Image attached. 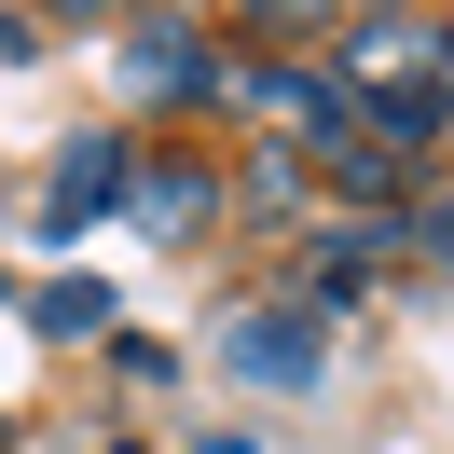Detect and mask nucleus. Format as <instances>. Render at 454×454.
Masks as SVG:
<instances>
[{
    "label": "nucleus",
    "instance_id": "f257e3e1",
    "mask_svg": "<svg viewBox=\"0 0 454 454\" xmlns=\"http://www.w3.org/2000/svg\"><path fill=\"white\" fill-rule=\"evenodd\" d=\"M111 69L152 97V111H221V42L193 14H124L111 28Z\"/></svg>",
    "mask_w": 454,
    "mask_h": 454
},
{
    "label": "nucleus",
    "instance_id": "f03ea898",
    "mask_svg": "<svg viewBox=\"0 0 454 454\" xmlns=\"http://www.w3.org/2000/svg\"><path fill=\"white\" fill-rule=\"evenodd\" d=\"M221 372H248V386H317V372H331V317H303V303L221 317Z\"/></svg>",
    "mask_w": 454,
    "mask_h": 454
},
{
    "label": "nucleus",
    "instance_id": "7ed1b4c3",
    "mask_svg": "<svg viewBox=\"0 0 454 454\" xmlns=\"http://www.w3.org/2000/svg\"><path fill=\"white\" fill-rule=\"evenodd\" d=\"M124 207H138V234H152V248H193V234L221 221V152H138Z\"/></svg>",
    "mask_w": 454,
    "mask_h": 454
},
{
    "label": "nucleus",
    "instance_id": "20e7f679",
    "mask_svg": "<svg viewBox=\"0 0 454 454\" xmlns=\"http://www.w3.org/2000/svg\"><path fill=\"white\" fill-rule=\"evenodd\" d=\"M124 179H138V138H69V152H56V179H42V234L111 221V207H124Z\"/></svg>",
    "mask_w": 454,
    "mask_h": 454
},
{
    "label": "nucleus",
    "instance_id": "39448f33",
    "mask_svg": "<svg viewBox=\"0 0 454 454\" xmlns=\"http://www.w3.org/2000/svg\"><path fill=\"white\" fill-rule=\"evenodd\" d=\"M289 207H317L303 138H248V152L221 166V221H289Z\"/></svg>",
    "mask_w": 454,
    "mask_h": 454
},
{
    "label": "nucleus",
    "instance_id": "423d86ee",
    "mask_svg": "<svg viewBox=\"0 0 454 454\" xmlns=\"http://www.w3.org/2000/svg\"><path fill=\"white\" fill-rule=\"evenodd\" d=\"M386 248H399L386 221H317V234H303V276H289V303H303V317H331L344 289H372V262H386Z\"/></svg>",
    "mask_w": 454,
    "mask_h": 454
},
{
    "label": "nucleus",
    "instance_id": "0eeeda50",
    "mask_svg": "<svg viewBox=\"0 0 454 454\" xmlns=\"http://www.w3.org/2000/svg\"><path fill=\"white\" fill-rule=\"evenodd\" d=\"M303 166H317V193H331V207H399V193H413V152H386L372 124H344V138H317Z\"/></svg>",
    "mask_w": 454,
    "mask_h": 454
},
{
    "label": "nucleus",
    "instance_id": "6e6552de",
    "mask_svg": "<svg viewBox=\"0 0 454 454\" xmlns=\"http://www.w3.org/2000/svg\"><path fill=\"white\" fill-rule=\"evenodd\" d=\"M28 331H42V344L111 331V276H42V289H28Z\"/></svg>",
    "mask_w": 454,
    "mask_h": 454
},
{
    "label": "nucleus",
    "instance_id": "1a4fd4ad",
    "mask_svg": "<svg viewBox=\"0 0 454 454\" xmlns=\"http://www.w3.org/2000/svg\"><path fill=\"white\" fill-rule=\"evenodd\" d=\"M248 28H331V0H234Z\"/></svg>",
    "mask_w": 454,
    "mask_h": 454
},
{
    "label": "nucleus",
    "instance_id": "9d476101",
    "mask_svg": "<svg viewBox=\"0 0 454 454\" xmlns=\"http://www.w3.org/2000/svg\"><path fill=\"white\" fill-rule=\"evenodd\" d=\"M28 14H56V28H124L138 0H28Z\"/></svg>",
    "mask_w": 454,
    "mask_h": 454
},
{
    "label": "nucleus",
    "instance_id": "9b49d317",
    "mask_svg": "<svg viewBox=\"0 0 454 454\" xmlns=\"http://www.w3.org/2000/svg\"><path fill=\"white\" fill-rule=\"evenodd\" d=\"M14 56H42V14H28V0H0V69H14Z\"/></svg>",
    "mask_w": 454,
    "mask_h": 454
},
{
    "label": "nucleus",
    "instance_id": "f8f14e48",
    "mask_svg": "<svg viewBox=\"0 0 454 454\" xmlns=\"http://www.w3.org/2000/svg\"><path fill=\"white\" fill-rule=\"evenodd\" d=\"M413 248H427V262H454V207H427V221H413Z\"/></svg>",
    "mask_w": 454,
    "mask_h": 454
},
{
    "label": "nucleus",
    "instance_id": "ddd939ff",
    "mask_svg": "<svg viewBox=\"0 0 454 454\" xmlns=\"http://www.w3.org/2000/svg\"><path fill=\"white\" fill-rule=\"evenodd\" d=\"M427 69H441V97H454V14H441V28H427Z\"/></svg>",
    "mask_w": 454,
    "mask_h": 454
},
{
    "label": "nucleus",
    "instance_id": "4468645a",
    "mask_svg": "<svg viewBox=\"0 0 454 454\" xmlns=\"http://www.w3.org/2000/svg\"><path fill=\"white\" fill-rule=\"evenodd\" d=\"M193 454H248V441H193Z\"/></svg>",
    "mask_w": 454,
    "mask_h": 454
},
{
    "label": "nucleus",
    "instance_id": "2eb2a0df",
    "mask_svg": "<svg viewBox=\"0 0 454 454\" xmlns=\"http://www.w3.org/2000/svg\"><path fill=\"white\" fill-rule=\"evenodd\" d=\"M0 454H14V413H0Z\"/></svg>",
    "mask_w": 454,
    "mask_h": 454
}]
</instances>
